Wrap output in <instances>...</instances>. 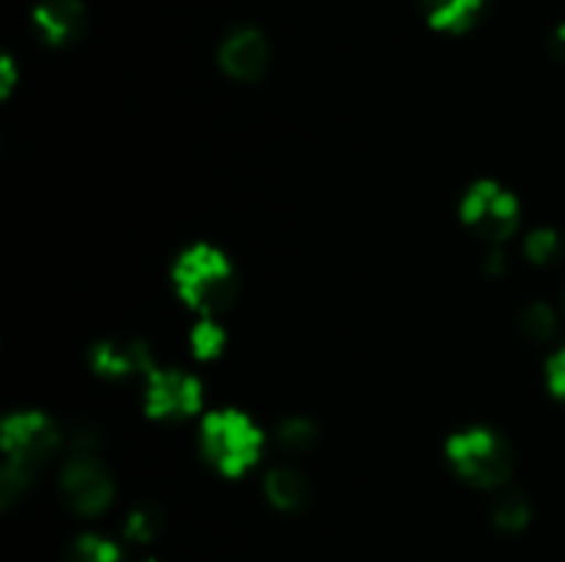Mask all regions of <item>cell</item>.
<instances>
[{"mask_svg": "<svg viewBox=\"0 0 565 562\" xmlns=\"http://www.w3.org/2000/svg\"><path fill=\"white\" fill-rule=\"evenodd\" d=\"M58 450V430L44 413L22 411L3 422L6 466L0 474L3 501L11 505L36 477L39 466Z\"/></svg>", "mask_w": 565, "mask_h": 562, "instance_id": "cell-1", "label": "cell"}, {"mask_svg": "<svg viewBox=\"0 0 565 562\" xmlns=\"http://www.w3.org/2000/svg\"><path fill=\"white\" fill-rule=\"evenodd\" d=\"M174 287L191 309L202 314H218L235 301L237 275L218 248L193 246L177 259Z\"/></svg>", "mask_w": 565, "mask_h": 562, "instance_id": "cell-2", "label": "cell"}, {"mask_svg": "<svg viewBox=\"0 0 565 562\" xmlns=\"http://www.w3.org/2000/svg\"><path fill=\"white\" fill-rule=\"evenodd\" d=\"M202 450L226 477L248 472L263 452V433L237 411H215L202 422Z\"/></svg>", "mask_w": 565, "mask_h": 562, "instance_id": "cell-3", "label": "cell"}, {"mask_svg": "<svg viewBox=\"0 0 565 562\" xmlns=\"http://www.w3.org/2000/svg\"><path fill=\"white\" fill-rule=\"evenodd\" d=\"M445 452L452 468L478 488H500L511 474V450L489 428L461 430L447 441Z\"/></svg>", "mask_w": 565, "mask_h": 562, "instance_id": "cell-4", "label": "cell"}, {"mask_svg": "<svg viewBox=\"0 0 565 562\" xmlns=\"http://www.w3.org/2000/svg\"><path fill=\"white\" fill-rule=\"evenodd\" d=\"M461 218L475 235L500 242L519 226V202L497 182H475L461 202Z\"/></svg>", "mask_w": 565, "mask_h": 562, "instance_id": "cell-5", "label": "cell"}, {"mask_svg": "<svg viewBox=\"0 0 565 562\" xmlns=\"http://www.w3.org/2000/svg\"><path fill=\"white\" fill-rule=\"evenodd\" d=\"M61 494L81 516H99L114 501V479L103 463L88 452H77L61 472Z\"/></svg>", "mask_w": 565, "mask_h": 562, "instance_id": "cell-6", "label": "cell"}, {"mask_svg": "<svg viewBox=\"0 0 565 562\" xmlns=\"http://www.w3.org/2000/svg\"><path fill=\"white\" fill-rule=\"evenodd\" d=\"M147 413L154 419H185L202 408V383L182 369H152L143 391Z\"/></svg>", "mask_w": 565, "mask_h": 562, "instance_id": "cell-7", "label": "cell"}, {"mask_svg": "<svg viewBox=\"0 0 565 562\" xmlns=\"http://www.w3.org/2000/svg\"><path fill=\"white\" fill-rule=\"evenodd\" d=\"M218 58L235 80H257L268 66V42L254 28H235L221 44Z\"/></svg>", "mask_w": 565, "mask_h": 562, "instance_id": "cell-8", "label": "cell"}, {"mask_svg": "<svg viewBox=\"0 0 565 562\" xmlns=\"http://www.w3.org/2000/svg\"><path fill=\"white\" fill-rule=\"evenodd\" d=\"M92 367L105 378H132V375L152 372V356L149 347L141 342L130 339H108L94 345L92 350Z\"/></svg>", "mask_w": 565, "mask_h": 562, "instance_id": "cell-9", "label": "cell"}, {"mask_svg": "<svg viewBox=\"0 0 565 562\" xmlns=\"http://www.w3.org/2000/svg\"><path fill=\"white\" fill-rule=\"evenodd\" d=\"M33 25L39 36L50 44H70L86 28V11L77 0H44L33 11Z\"/></svg>", "mask_w": 565, "mask_h": 562, "instance_id": "cell-10", "label": "cell"}, {"mask_svg": "<svg viewBox=\"0 0 565 562\" xmlns=\"http://www.w3.org/2000/svg\"><path fill=\"white\" fill-rule=\"evenodd\" d=\"M265 496L270 499V505L285 512L301 510L309 501V483L296 468L276 466L265 477Z\"/></svg>", "mask_w": 565, "mask_h": 562, "instance_id": "cell-11", "label": "cell"}, {"mask_svg": "<svg viewBox=\"0 0 565 562\" xmlns=\"http://www.w3.org/2000/svg\"><path fill=\"white\" fill-rule=\"evenodd\" d=\"M423 3L428 22L436 31L461 33L472 28V22L483 11L486 0H423Z\"/></svg>", "mask_w": 565, "mask_h": 562, "instance_id": "cell-12", "label": "cell"}, {"mask_svg": "<svg viewBox=\"0 0 565 562\" xmlns=\"http://www.w3.org/2000/svg\"><path fill=\"white\" fill-rule=\"evenodd\" d=\"M494 523L505 532H519L530 523V501L519 490H502L494 501Z\"/></svg>", "mask_w": 565, "mask_h": 562, "instance_id": "cell-13", "label": "cell"}, {"mask_svg": "<svg viewBox=\"0 0 565 562\" xmlns=\"http://www.w3.org/2000/svg\"><path fill=\"white\" fill-rule=\"evenodd\" d=\"M66 562H121V551L108 538L81 534L66 551Z\"/></svg>", "mask_w": 565, "mask_h": 562, "instance_id": "cell-14", "label": "cell"}, {"mask_svg": "<svg viewBox=\"0 0 565 562\" xmlns=\"http://www.w3.org/2000/svg\"><path fill=\"white\" fill-rule=\"evenodd\" d=\"M519 325H522L524 336H530L533 342H546L557 331V314L550 303L535 301L524 306Z\"/></svg>", "mask_w": 565, "mask_h": 562, "instance_id": "cell-15", "label": "cell"}, {"mask_svg": "<svg viewBox=\"0 0 565 562\" xmlns=\"http://www.w3.org/2000/svg\"><path fill=\"white\" fill-rule=\"evenodd\" d=\"M158 529H160V512L154 510V507H136V510L127 516L125 534L127 540H132V543H149V540H154Z\"/></svg>", "mask_w": 565, "mask_h": 562, "instance_id": "cell-16", "label": "cell"}, {"mask_svg": "<svg viewBox=\"0 0 565 562\" xmlns=\"http://www.w3.org/2000/svg\"><path fill=\"white\" fill-rule=\"evenodd\" d=\"M524 251H527V257L533 259L535 264H550L561 257L563 240L557 237V231L535 229L533 235L527 237V242H524Z\"/></svg>", "mask_w": 565, "mask_h": 562, "instance_id": "cell-17", "label": "cell"}, {"mask_svg": "<svg viewBox=\"0 0 565 562\" xmlns=\"http://www.w3.org/2000/svg\"><path fill=\"white\" fill-rule=\"evenodd\" d=\"M315 424L309 419H287L279 428V444L290 452H307L315 444Z\"/></svg>", "mask_w": 565, "mask_h": 562, "instance_id": "cell-18", "label": "cell"}, {"mask_svg": "<svg viewBox=\"0 0 565 562\" xmlns=\"http://www.w3.org/2000/svg\"><path fill=\"white\" fill-rule=\"evenodd\" d=\"M224 339H226L224 331H221L213 320H204V323H199L191 334L193 353H196L199 358L218 356L221 347H224Z\"/></svg>", "mask_w": 565, "mask_h": 562, "instance_id": "cell-19", "label": "cell"}, {"mask_svg": "<svg viewBox=\"0 0 565 562\" xmlns=\"http://www.w3.org/2000/svg\"><path fill=\"white\" fill-rule=\"evenodd\" d=\"M546 375H550V389L555 391V397L565 400V347L561 353H555V356H552Z\"/></svg>", "mask_w": 565, "mask_h": 562, "instance_id": "cell-20", "label": "cell"}, {"mask_svg": "<svg viewBox=\"0 0 565 562\" xmlns=\"http://www.w3.org/2000/svg\"><path fill=\"white\" fill-rule=\"evenodd\" d=\"M552 53H555V58L565 61V25L557 28L555 36H552Z\"/></svg>", "mask_w": 565, "mask_h": 562, "instance_id": "cell-21", "label": "cell"}, {"mask_svg": "<svg viewBox=\"0 0 565 562\" xmlns=\"http://www.w3.org/2000/svg\"><path fill=\"white\" fill-rule=\"evenodd\" d=\"M147 562H154V560H147Z\"/></svg>", "mask_w": 565, "mask_h": 562, "instance_id": "cell-22", "label": "cell"}]
</instances>
